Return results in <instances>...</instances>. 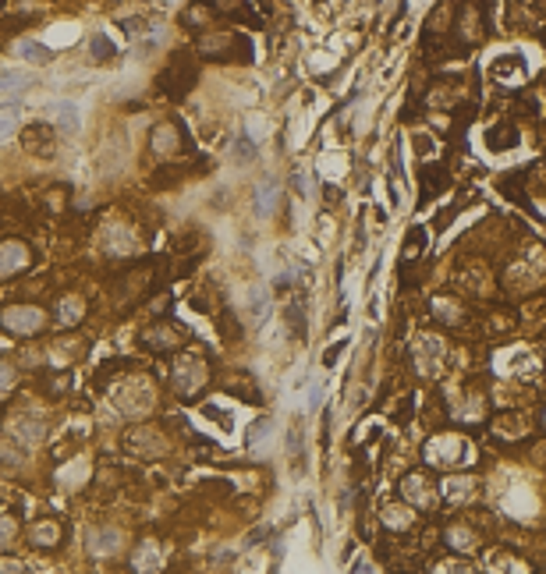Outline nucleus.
<instances>
[{
  "instance_id": "obj_6",
  "label": "nucleus",
  "mask_w": 546,
  "mask_h": 574,
  "mask_svg": "<svg viewBox=\"0 0 546 574\" xmlns=\"http://www.w3.org/2000/svg\"><path fill=\"white\" fill-rule=\"evenodd\" d=\"M25 60H33V64H50V60H53V53L46 50V46H39V43H33V39H21L18 46H15Z\"/></svg>"
},
{
  "instance_id": "obj_5",
  "label": "nucleus",
  "mask_w": 546,
  "mask_h": 574,
  "mask_svg": "<svg viewBox=\"0 0 546 574\" xmlns=\"http://www.w3.org/2000/svg\"><path fill=\"white\" fill-rule=\"evenodd\" d=\"M486 145L493 153H504V149H514L518 145V128L511 125V120H497V125L486 132Z\"/></svg>"
},
{
  "instance_id": "obj_16",
  "label": "nucleus",
  "mask_w": 546,
  "mask_h": 574,
  "mask_svg": "<svg viewBox=\"0 0 546 574\" xmlns=\"http://www.w3.org/2000/svg\"><path fill=\"white\" fill-rule=\"evenodd\" d=\"M259 202H263V209H273V202H277V181H263L259 185Z\"/></svg>"
},
{
  "instance_id": "obj_3",
  "label": "nucleus",
  "mask_w": 546,
  "mask_h": 574,
  "mask_svg": "<svg viewBox=\"0 0 546 574\" xmlns=\"http://www.w3.org/2000/svg\"><path fill=\"white\" fill-rule=\"evenodd\" d=\"M4 323H8V330H15V334H36L43 326V312L28 309V305H15V309H8Z\"/></svg>"
},
{
  "instance_id": "obj_13",
  "label": "nucleus",
  "mask_w": 546,
  "mask_h": 574,
  "mask_svg": "<svg viewBox=\"0 0 546 574\" xmlns=\"http://www.w3.org/2000/svg\"><path fill=\"white\" fill-rule=\"evenodd\" d=\"M422 249H426V231H422V227H412V231H408V241H405V262L415 259Z\"/></svg>"
},
{
  "instance_id": "obj_14",
  "label": "nucleus",
  "mask_w": 546,
  "mask_h": 574,
  "mask_svg": "<svg viewBox=\"0 0 546 574\" xmlns=\"http://www.w3.org/2000/svg\"><path fill=\"white\" fill-rule=\"evenodd\" d=\"M18 117H21V107H18V103L0 107V138H4V135H11V128L18 125Z\"/></svg>"
},
{
  "instance_id": "obj_4",
  "label": "nucleus",
  "mask_w": 546,
  "mask_h": 574,
  "mask_svg": "<svg viewBox=\"0 0 546 574\" xmlns=\"http://www.w3.org/2000/svg\"><path fill=\"white\" fill-rule=\"evenodd\" d=\"M419 181H422V195H419V206H426L433 195H440V192H447V170L443 167H422L419 170Z\"/></svg>"
},
{
  "instance_id": "obj_17",
  "label": "nucleus",
  "mask_w": 546,
  "mask_h": 574,
  "mask_svg": "<svg viewBox=\"0 0 546 574\" xmlns=\"http://www.w3.org/2000/svg\"><path fill=\"white\" fill-rule=\"evenodd\" d=\"M288 450H301V422H291V436H288Z\"/></svg>"
},
{
  "instance_id": "obj_9",
  "label": "nucleus",
  "mask_w": 546,
  "mask_h": 574,
  "mask_svg": "<svg viewBox=\"0 0 546 574\" xmlns=\"http://www.w3.org/2000/svg\"><path fill=\"white\" fill-rule=\"evenodd\" d=\"M288 326L298 334V341H306V301H291L288 305Z\"/></svg>"
},
{
  "instance_id": "obj_22",
  "label": "nucleus",
  "mask_w": 546,
  "mask_h": 574,
  "mask_svg": "<svg viewBox=\"0 0 546 574\" xmlns=\"http://www.w3.org/2000/svg\"><path fill=\"white\" fill-rule=\"evenodd\" d=\"M8 383H15V369L4 361V366H0V386H8Z\"/></svg>"
},
{
  "instance_id": "obj_21",
  "label": "nucleus",
  "mask_w": 546,
  "mask_h": 574,
  "mask_svg": "<svg viewBox=\"0 0 546 574\" xmlns=\"http://www.w3.org/2000/svg\"><path fill=\"white\" fill-rule=\"evenodd\" d=\"M266 429H270V418H266V422H256V426H252V433H249V443H259Z\"/></svg>"
},
{
  "instance_id": "obj_18",
  "label": "nucleus",
  "mask_w": 546,
  "mask_h": 574,
  "mask_svg": "<svg viewBox=\"0 0 546 574\" xmlns=\"http://www.w3.org/2000/svg\"><path fill=\"white\" fill-rule=\"evenodd\" d=\"M11 535H15V521L11 518H0V546H4Z\"/></svg>"
},
{
  "instance_id": "obj_15",
  "label": "nucleus",
  "mask_w": 546,
  "mask_h": 574,
  "mask_svg": "<svg viewBox=\"0 0 546 574\" xmlns=\"http://www.w3.org/2000/svg\"><path fill=\"white\" fill-rule=\"evenodd\" d=\"M256 156H259V149L252 145V138H249V135H241V138L234 142V160H238V163H252Z\"/></svg>"
},
{
  "instance_id": "obj_23",
  "label": "nucleus",
  "mask_w": 546,
  "mask_h": 574,
  "mask_svg": "<svg viewBox=\"0 0 546 574\" xmlns=\"http://www.w3.org/2000/svg\"><path fill=\"white\" fill-rule=\"evenodd\" d=\"M142 25H146L142 18H125V21H121V28H125V33H139Z\"/></svg>"
},
{
  "instance_id": "obj_19",
  "label": "nucleus",
  "mask_w": 546,
  "mask_h": 574,
  "mask_svg": "<svg viewBox=\"0 0 546 574\" xmlns=\"http://www.w3.org/2000/svg\"><path fill=\"white\" fill-rule=\"evenodd\" d=\"M344 348H348L344 341H337V344H333V348L326 351V358H323V366H333V361H337V358H341V351H344Z\"/></svg>"
},
{
  "instance_id": "obj_8",
  "label": "nucleus",
  "mask_w": 546,
  "mask_h": 574,
  "mask_svg": "<svg viewBox=\"0 0 546 574\" xmlns=\"http://www.w3.org/2000/svg\"><path fill=\"white\" fill-rule=\"evenodd\" d=\"M21 259H25V249L18 245H4L0 249V273H8V269H21Z\"/></svg>"
},
{
  "instance_id": "obj_11",
  "label": "nucleus",
  "mask_w": 546,
  "mask_h": 574,
  "mask_svg": "<svg viewBox=\"0 0 546 574\" xmlns=\"http://www.w3.org/2000/svg\"><path fill=\"white\" fill-rule=\"evenodd\" d=\"M177 177H185V170H181V167H160L153 177H149V185H153V188H170V185H177Z\"/></svg>"
},
{
  "instance_id": "obj_2",
  "label": "nucleus",
  "mask_w": 546,
  "mask_h": 574,
  "mask_svg": "<svg viewBox=\"0 0 546 574\" xmlns=\"http://www.w3.org/2000/svg\"><path fill=\"white\" fill-rule=\"evenodd\" d=\"M21 145L36 156H53V128L46 120H36V125H28L21 132Z\"/></svg>"
},
{
  "instance_id": "obj_24",
  "label": "nucleus",
  "mask_w": 546,
  "mask_h": 574,
  "mask_svg": "<svg viewBox=\"0 0 546 574\" xmlns=\"http://www.w3.org/2000/svg\"><path fill=\"white\" fill-rule=\"evenodd\" d=\"M291 188H294L298 195H306V181H301V174H291Z\"/></svg>"
},
{
  "instance_id": "obj_10",
  "label": "nucleus",
  "mask_w": 546,
  "mask_h": 574,
  "mask_svg": "<svg viewBox=\"0 0 546 574\" xmlns=\"http://www.w3.org/2000/svg\"><path fill=\"white\" fill-rule=\"evenodd\" d=\"M89 53L96 57V64H107V60L117 57V46H114L107 36H93V43H89Z\"/></svg>"
},
{
  "instance_id": "obj_20",
  "label": "nucleus",
  "mask_w": 546,
  "mask_h": 574,
  "mask_svg": "<svg viewBox=\"0 0 546 574\" xmlns=\"http://www.w3.org/2000/svg\"><path fill=\"white\" fill-rule=\"evenodd\" d=\"M39 539H43V542H57V528H53V525L36 528V542H39Z\"/></svg>"
},
{
  "instance_id": "obj_12",
  "label": "nucleus",
  "mask_w": 546,
  "mask_h": 574,
  "mask_svg": "<svg viewBox=\"0 0 546 574\" xmlns=\"http://www.w3.org/2000/svg\"><path fill=\"white\" fill-rule=\"evenodd\" d=\"M21 85H33V75H25V71H0V93H11V89H21Z\"/></svg>"
},
{
  "instance_id": "obj_1",
  "label": "nucleus",
  "mask_w": 546,
  "mask_h": 574,
  "mask_svg": "<svg viewBox=\"0 0 546 574\" xmlns=\"http://www.w3.org/2000/svg\"><path fill=\"white\" fill-rule=\"evenodd\" d=\"M195 82H199V68H195V60L188 57V53H174L170 57V64L160 71V78H157V89L164 96H188L192 89H195Z\"/></svg>"
},
{
  "instance_id": "obj_7",
  "label": "nucleus",
  "mask_w": 546,
  "mask_h": 574,
  "mask_svg": "<svg viewBox=\"0 0 546 574\" xmlns=\"http://www.w3.org/2000/svg\"><path fill=\"white\" fill-rule=\"evenodd\" d=\"M50 114L57 117V125L64 132H78V110L71 103H57V107H50Z\"/></svg>"
}]
</instances>
